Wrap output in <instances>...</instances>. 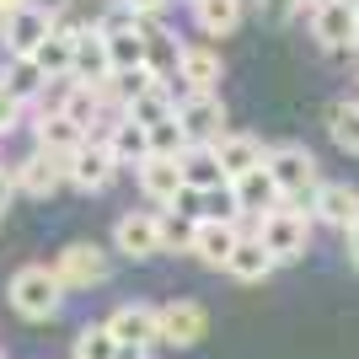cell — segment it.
Returning a JSON list of instances; mask_svg holds the SVG:
<instances>
[{
  "label": "cell",
  "instance_id": "1",
  "mask_svg": "<svg viewBox=\"0 0 359 359\" xmlns=\"http://www.w3.org/2000/svg\"><path fill=\"white\" fill-rule=\"evenodd\" d=\"M6 295H11V311L22 316V322H48V316H60L70 290L60 285V273L48 269V263H27V269L11 273Z\"/></svg>",
  "mask_w": 359,
  "mask_h": 359
},
{
  "label": "cell",
  "instance_id": "2",
  "mask_svg": "<svg viewBox=\"0 0 359 359\" xmlns=\"http://www.w3.org/2000/svg\"><path fill=\"white\" fill-rule=\"evenodd\" d=\"M263 247H269L279 263H295V257L311 252V210H295V204H273V210L257 215V231H252Z\"/></svg>",
  "mask_w": 359,
  "mask_h": 359
},
{
  "label": "cell",
  "instance_id": "3",
  "mask_svg": "<svg viewBox=\"0 0 359 359\" xmlns=\"http://www.w3.org/2000/svg\"><path fill=\"white\" fill-rule=\"evenodd\" d=\"M269 172L279 182V198L295 204V210H311L316 188H322V166L306 145H273L269 150Z\"/></svg>",
  "mask_w": 359,
  "mask_h": 359
},
{
  "label": "cell",
  "instance_id": "4",
  "mask_svg": "<svg viewBox=\"0 0 359 359\" xmlns=\"http://www.w3.org/2000/svg\"><path fill=\"white\" fill-rule=\"evenodd\" d=\"M48 32H54V11H43V6H16L6 22H0V43H6V60H32L38 54V43H43Z\"/></svg>",
  "mask_w": 359,
  "mask_h": 359
},
{
  "label": "cell",
  "instance_id": "5",
  "mask_svg": "<svg viewBox=\"0 0 359 359\" xmlns=\"http://www.w3.org/2000/svg\"><path fill=\"white\" fill-rule=\"evenodd\" d=\"M54 273H60L65 290H97V285H107L113 263H107V252L97 241H70V247L54 257Z\"/></svg>",
  "mask_w": 359,
  "mask_h": 359
},
{
  "label": "cell",
  "instance_id": "6",
  "mask_svg": "<svg viewBox=\"0 0 359 359\" xmlns=\"http://www.w3.org/2000/svg\"><path fill=\"white\" fill-rule=\"evenodd\" d=\"M113 177H118V156H113V150H107V140H97V135L75 150L70 161H65V182H70V188H81V194H102Z\"/></svg>",
  "mask_w": 359,
  "mask_h": 359
},
{
  "label": "cell",
  "instance_id": "7",
  "mask_svg": "<svg viewBox=\"0 0 359 359\" xmlns=\"http://www.w3.org/2000/svg\"><path fill=\"white\" fill-rule=\"evenodd\" d=\"M107 332H113L123 348H145L150 354V348H161V311L129 300V306H118V311L107 316Z\"/></svg>",
  "mask_w": 359,
  "mask_h": 359
},
{
  "label": "cell",
  "instance_id": "8",
  "mask_svg": "<svg viewBox=\"0 0 359 359\" xmlns=\"http://www.w3.org/2000/svg\"><path fill=\"white\" fill-rule=\"evenodd\" d=\"M177 123L188 129L194 145H215V140L225 135V102L215 97V91H188V97L177 102Z\"/></svg>",
  "mask_w": 359,
  "mask_h": 359
},
{
  "label": "cell",
  "instance_id": "9",
  "mask_svg": "<svg viewBox=\"0 0 359 359\" xmlns=\"http://www.w3.org/2000/svg\"><path fill=\"white\" fill-rule=\"evenodd\" d=\"M113 247H118L123 257H156V252H166L161 247V215H150V210H129V215H118V225H113Z\"/></svg>",
  "mask_w": 359,
  "mask_h": 359
},
{
  "label": "cell",
  "instance_id": "10",
  "mask_svg": "<svg viewBox=\"0 0 359 359\" xmlns=\"http://www.w3.org/2000/svg\"><path fill=\"white\" fill-rule=\"evenodd\" d=\"M311 38L322 48H354L359 43V0H327L311 16Z\"/></svg>",
  "mask_w": 359,
  "mask_h": 359
},
{
  "label": "cell",
  "instance_id": "11",
  "mask_svg": "<svg viewBox=\"0 0 359 359\" xmlns=\"http://www.w3.org/2000/svg\"><path fill=\"white\" fill-rule=\"evenodd\" d=\"M11 177H16V194L27 198H54L65 182V161L60 156H48V150H32L22 161H11Z\"/></svg>",
  "mask_w": 359,
  "mask_h": 359
},
{
  "label": "cell",
  "instance_id": "12",
  "mask_svg": "<svg viewBox=\"0 0 359 359\" xmlns=\"http://www.w3.org/2000/svg\"><path fill=\"white\" fill-rule=\"evenodd\" d=\"M86 140H91V135L81 129V123H70L65 113H32V150H48V156L70 161Z\"/></svg>",
  "mask_w": 359,
  "mask_h": 359
},
{
  "label": "cell",
  "instance_id": "13",
  "mask_svg": "<svg viewBox=\"0 0 359 359\" xmlns=\"http://www.w3.org/2000/svg\"><path fill=\"white\" fill-rule=\"evenodd\" d=\"M204 332H210V316H204L198 300H172V306H161V344L194 348Z\"/></svg>",
  "mask_w": 359,
  "mask_h": 359
},
{
  "label": "cell",
  "instance_id": "14",
  "mask_svg": "<svg viewBox=\"0 0 359 359\" xmlns=\"http://www.w3.org/2000/svg\"><path fill=\"white\" fill-rule=\"evenodd\" d=\"M236 241H241L236 220H215V215H204L198 231H194V257L204 263V269H225V257L236 252Z\"/></svg>",
  "mask_w": 359,
  "mask_h": 359
},
{
  "label": "cell",
  "instance_id": "15",
  "mask_svg": "<svg viewBox=\"0 0 359 359\" xmlns=\"http://www.w3.org/2000/svg\"><path fill=\"white\" fill-rule=\"evenodd\" d=\"M135 172H140V194L150 204H177V194H182V161L177 156H150Z\"/></svg>",
  "mask_w": 359,
  "mask_h": 359
},
{
  "label": "cell",
  "instance_id": "16",
  "mask_svg": "<svg viewBox=\"0 0 359 359\" xmlns=\"http://www.w3.org/2000/svg\"><path fill=\"white\" fill-rule=\"evenodd\" d=\"M97 140H107V150L118 156V166H140V161H150V129H145V123H135L129 113H118V118L107 123Z\"/></svg>",
  "mask_w": 359,
  "mask_h": 359
},
{
  "label": "cell",
  "instance_id": "17",
  "mask_svg": "<svg viewBox=\"0 0 359 359\" xmlns=\"http://www.w3.org/2000/svg\"><path fill=\"white\" fill-rule=\"evenodd\" d=\"M311 215L322 225H338V231H348V225L359 220V188H348V182H322L311 198Z\"/></svg>",
  "mask_w": 359,
  "mask_h": 359
},
{
  "label": "cell",
  "instance_id": "18",
  "mask_svg": "<svg viewBox=\"0 0 359 359\" xmlns=\"http://www.w3.org/2000/svg\"><path fill=\"white\" fill-rule=\"evenodd\" d=\"M273 269H279V257H273L257 236H241L236 252L225 257V273H231V279H241V285H263Z\"/></svg>",
  "mask_w": 359,
  "mask_h": 359
},
{
  "label": "cell",
  "instance_id": "19",
  "mask_svg": "<svg viewBox=\"0 0 359 359\" xmlns=\"http://www.w3.org/2000/svg\"><path fill=\"white\" fill-rule=\"evenodd\" d=\"M215 156H220L225 177L236 182V177H247L252 166L269 161V145H263V140H252V135H220V140H215Z\"/></svg>",
  "mask_w": 359,
  "mask_h": 359
},
{
  "label": "cell",
  "instance_id": "20",
  "mask_svg": "<svg viewBox=\"0 0 359 359\" xmlns=\"http://www.w3.org/2000/svg\"><path fill=\"white\" fill-rule=\"evenodd\" d=\"M231 194H236V210H241V215H263V210H273V204H279V182H273L269 161L252 166L247 177H236V182H231Z\"/></svg>",
  "mask_w": 359,
  "mask_h": 359
},
{
  "label": "cell",
  "instance_id": "21",
  "mask_svg": "<svg viewBox=\"0 0 359 359\" xmlns=\"http://www.w3.org/2000/svg\"><path fill=\"white\" fill-rule=\"evenodd\" d=\"M70 75L81 81V86H97V81H107L113 75V60H107V38L102 32H81L75 38V65Z\"/></svg>",
  "mask_w": 359,
  "mask_h": 359
},
{
  "label": "cell",
  "instance_id": "22",
  "mask_svg": "<svg viewBox=\"0 0 359 359\" xmlns=\"http://www.w3.org/2000/svg\"><path fill=\"white\" fill-rule=\"evenodd\" d=\"M123 113L135 123H166V118H177V91H172V81H156V86H145L140 97H129L123 102Z\"/></svg>",
  "mask_w": 359,
  "mask_h": 359
},
{
  "label": "cell",
  "instance_id": "23",
  "mask_svg": "<svg viewBox=\"0 0 359 359\" xmlns=\"http://www.w3.org/2000/svg\"><path fill=\"white\" fill-rule=\"evenodd\" d=\"M177 81L188 91H215L220 86V54L204 43H188L182 48V60H177Z\"/></svg>",
  "mask_w": 359,
  "mask_h": 359
},
{
  "label": "cell",
  "instance_id": "24",
  "mask_svg": "<svg viewBox=\"0 0 359 359\" xmlns=\"http://www.w3.org/2000/svg\"><path fill=\"white\" fill-rule=\"evenodd\" d=\"M177 161H182V182H188V188H204V194H210V188H225V182H231L220 156H215V145H188Z\"/></svg>",
  "mask_w": 359,
  "mask_h": 359
},
{
  "label": "cell",
  "instance_id": "25",
  "mask_svg": "<svg viewBox=\"0 0 359 359\" xmlns=\"http://www.w3.org/2000/svg\"><path fill=\"white\" fill-rule=\"evenodd\" d=\"M194 22H198V32L225 38V32H236V22H241V0H194Z\"/></svg>",
  "mask_w": 359,
  "mask_h": 359
},
{
  "label": "cell",
  "instance_id": "26",
  "mask_svg": "<svg viewBox=\"0 0 359 359\" xmlns=\"http://www.w3.org/2000/svg\"><path fill=\"white\" fill-rule=\"evenodd\" d=\"M32 65H38L43 75H70V65H75V38L48 32L43 43H38V54H32Z\"/></svg>",
  "mask_w": 359,
  "mask_h": 359
},
{
  "label": "cell",
  "instance_id": "27",
  "mask_svg": "<svg viewBox=\"0 0 359 359\" xmlns=\"http://www.w3.org/2000/svg\"><path fill=\"white\" fill-rule=\"evenodd\" d=\"M118 338L107 332V322H91V327L75 332V359H118Z\"/></svg>",
  "mask_w": 359,
  "mask_h": 359
},
{
  "label": "cell",
  "instance_id": "28",
  "mask_svg": "<svg viewBox=\"0 0 359 359\" xmlns=\"http://www.w3.org/2000/svg\"><path fill=\"white\" fill-rule=\"evenodd\" d=\"M177 60H182V48L172 43L166 32L145 27V65H150V70L161 75V81H172V75H177Z\"/></svg>",
  "mask_w": 359,
  "mask_h": 359
},
{
  "label": "cell",
  "instance_id": "29",
  "mask_svg": "<svg viewBox=\"0 0 359 359\" xmlns=\"http://www.w3.org/2000/svg\"><path fill=\"white\" fill-rule=\"evenodd\" d=\"M327 129H332V140H338L344 150L359 156V107L354 102H332L327 107Z\"/></svg>",
  "mask_w": 359,
  "mask_h": 359
},
{
  "label": "cell",
  "instance_id": "30",
  "mask_svg": "<svg viewBox=\"0 0 359 359\" xmlns=\"http://www.w3.org/2000/svg\"><path fill=\"white\" fill-rule=\"evenodd\" d=\"M0 81H6V86H11L16 97H22V102H38V91H43V81H48V75L38 70L32 60H11V70L0 75Z\"/></svg>",
  "mask_w": 359,
  "mask_h": 359
},
{
  "label": "cell",
  "instance_id": "31",
  "mask_svg": "<svg viewBox=\"0 0 359 359\" xmlns=\"http://www.w3.org/2000/svg\"><path fill=\"white\" fill-rule=\"evenodd\" d=\"M194 231H198V220L194 215H161V247L166 252H194Z\"/></svg>",
  "mask_w": 359,
  "mask_h": 359
},
{
  "label": "cell",
  "instance_id": "32",
  "mask_svg": "<svg viewBox=\"0 0 359 359\" xmlns=\"http://www.w3.org/2000/svg\"><path fill=\"white\" fill-rule=\"evenodd\" d=\"M188 145H194V140H188V129H182L177 118L150 123V156H182Z\"/></svg>",
  "mask_w": 359,
  "mask_h": 359
},
{
  "label": "cell",
  "instance_id": "33",
  "mask_svg": "<svg viewBox=\"0 0 359 359\" xmlns=\"http://www.w3.org/2000/svg\"><path fill=\"white\" fill-rule=\"evenodd\" d=\"M22 113H27V102H22L6 81H0V135H11L16 123H22Z\"/></svg>",
  "mask_w": 359,
  "mask_h": 359
},
{
  "label": "cell",
  "instance_id": "34",
  "mask_svg": "<svg viewBox=\"0 0 359 359\" xmlns=\"http://www.w3.org/2000/svg\"><path fill=\"white\" fill-rule=\"evenodd\" d=\"M166 6H172V0H123V11H135L140 22H150V16H161Z\"/></svg>",
  "mask_w": 359,
  "mask_h": 359
},
{
  "label": "cell",
  "instance_id": "35",
  "mask_svg": "<svg viewBox=\"0 0 359 359\" xmlns=\"http://www.w3.org/2000/svg\"><path fill=\"white\" fill-rule=\"evenodd\" d=\"M11 198H16V177H11V166H0V215H6Z\"/></svg>",
  "mask_w": 359,
  "mask_h": 359
},
{
  "label": "cell",
  "instance_id": "36",
  "mask_svg": "<svg viewBox=\"0 0 359 359\" xmlns=\"http://www.w3.org/2000/svg\"><path fill=\"white\" fill-rule=\"evenodd\" d=\"M348 263H354V269H359V220L348 225Z\"/></svg>",
  "mask_w": 359,
  "mask_h": 359
},
{
  "label": "cell",
  "instance_id": "37",
  "mask_svg": "<svg viewBox=\"0 0 359 359\" xmlns=\"http://www.w3.org/2000/svg\"><path fill=\"white\" fill-rule=\"evenodd\" d=\"M263 6H269V11H300L306 0H263Z\"/></svg>",
  "mask_w": 359,
  "mask_h": 359
},
{
  "label": "cell",
  "instance_id": "38",
  "mask_svg": "<svg viewBox=\"0 0 359 359\" xmlns=\"http://www.w3.org/2000/svg\"><path fill=\"white\" fill-rule=\"evenodd\" d=\"M16 6H27V0H0V22H6V16H11Z\"/></svg>",
  "mask_w": 359,
  "mask_h": 359
},
{
  "label": "cell",
  "instance_id": "39",
  "mask_svg": "<svg viewBox=\"0 0 359 359\" xmlns=\"http://www.w3.org/2000/svg\"><path fill=\"white\" fill-rule=\"evenodd\" d=\"M118 359H145V348H118Z\"/></svg>",
  "mask_w": 359,
  "mask_h": 359
},
{
  "label": "cell",
  "instance_id": "40",
  "mask_svg": "<svg viewBox=\"0 0 359 359\" xmlns=\"http://www.w3.org/2000/svg\"><path fill=\"white\" fill-rule=\"evenodd\" d=\"M0 359H6V354H0Z\"/></svg>",
  "mask_w": 359,
  "mask_h": 359
}]
</instances>
